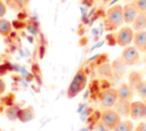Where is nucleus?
<instances>
[{
    "label": "nucleus",
    "mask_w": 146,
    "mask_h": 131,
    "mask_svg": "<svg viewBox=\"0 0 146 131\" xmlns=\"http://www.w3.org/2000/svg\"><path fill=\"white\" fill-rule=\"evenodd\" d=\"M87 81H88V76H87V73L84 71V68L80 67L76 73L74 74L73 79L71 80L70 84H68V88L66 90V96L67 98L72 99V98H75L80 92L83 91V89L86 88L87 85Z\"/></svg>",
    "instance_id": "obj_1"
},
{
    "label": "nucleus",
    "mask_w": 146,
    "mask_h": 131,
    "mask_svg": "<svg viewBox=\"0 0 146 131\" xmlns=\"http://www.w3.org/2000/svg\"><path fill=\"white\" fill-rule=\"evenodd\" d=\"M106 28L107 30H116L121 26L123 21V6L116 3L110 7L106 11Z\"/></svg>",
    "instance_id": "obj_2"
},
{
    "label": "nucleus",
    "mask_w": 146,
    "mask_h": 131,
    "mask_svg": "<svg viewBox=\"0 0 146 131\" xmlns=\"http://www.w3.org/2000/svg\"><path fill=\"white\" fill-rule=\"evenodd\" d=\"M100 121L103 122V124L111 131H113L115 129V126L122 121L121 120V115L112 108H104V110L100 114Z\"/></svg>",
    "instance_id": "obj_3"
},
{
    "label": "nucleus",
    "mask_w": 146,
    "mask_h": 131,
    "mask_svg": "<svg viewBox=\"0 0 146 131\" xmlns=\"http://www.w3.org/2000/svg\"><path fill=\"white\" fill-rule=\"evenodd\" d=\"M123 63L127 66H133L136 65L139 59H140V55H139V50L135 47V46H127L123 48L122 52H121V57H120Z\"/></svg>",
    "instance_id": "obj_4"
},
{
    "label": "nucleus",
    "mask_w": 146,
    "mask_h": 131,
    "mask_svg": "<svg viewBox=\"0 0 146 131\" xmlns=\"http://www.w3.org/2000/svg\"><path fill=\"white\" fill-rule=\"evenodd\" d=\"M133 28L129 25L123 26L119 30V32L115 34V40H116V44H119L120 47H127L130 46V43L133 40Z\"/></svg>",
    "instance_id": "obj_5"
},
{
    "label": "nucleus",
    "mask_w": 146,
    "mask_h": 131,
    "mask_svg": "<svg viewBox=\"0 0 146 131\" xmlns=\"http://www.w3.org/2000/svg\"><path fill=\"white\" fill-rule=\"evenodd\" d=\"M117 101V93H116V89H112L108 88L105 91L102 92L100 95V105L103 108H111L115 105V103Z\"/></svg>",
    "instance_id": "obj_6"
},
{
    "label": "nucleus",
    "mask_w": 146,
    "mask_h": 131,
    "mask_svg": "<svg viewBox=\"0 0 146 131\" xmlns=\"http://www.w3.org/2000/svg\"><path fill=\"white\" fill-rule=\"evenodd\" d=\"M117 99L124 100V101H132L135 89L130 83H122L116 88Z\"/></svg>",
    "instance_id": "obj_7"
},
{
    "label": "nucleus",
    "mask_w": 146,
    "mask_h": 131,
    "mask_svg": "<svg viewBox=\"0 0 146 131\" xmlns=\"http://www.w3.org/2000/svg\"><path fill=\"white\" fill-rule=\"evenodd\" d=\"M138 11L132 5V2H128L123 6V21L127 24H132L135 18L137 17Z\"/></svg>",
    "instance_id": "obj_8"
},
{
    "label": "nucleus",
    "mask_w": 146,
    "mask_h": 131,
    "mask_svg": "<svg viewBox=\"0 0 146 131\" xmlns=\"http://www.w3.org/2000/svg\"><path fill=\"white\" fill-rule=\"evenodd\" d=\"M143 115H144V103L143 101H131L129 116L132 120L138 121V120L143 118Z\"/></svg>",
    "instance_id": "obj_9"
},
{
    "label": "nucleus",
    "mask_w": 146,
    "mask_h": 131,
    "mask_svg": "<svg viewBox=\"0 0 146 131\" xmlns=\"http://www.w3.org/2000/svg\"><path fill=\"white\" fill-rule=\"evenodd\" d=\"M133 46L141 52H144V49L146 47V30L136 31L133 33Z\"/></svg>",
    "instance_id": "obj_10"
},
{
    "label": "nucleus",
    "mask_w": 146,
    "mask_h": 131,
    "mask_svg": "<svg viewBox=\"0 0 146 131\" xmlns=\"http://www.w3.org/2000/svg\"><path fill=\"white\" fill-rule=\"evenodd\" d=\"M35 117V110L32 106H27L25 108H21L18 112V117L17 120H19L23 123L30 122Z\"/></svg>",
    "instance_id": "obj_11"
},
{
    "label": "nucleus",
    "mask_w": 146,
    "mask_h": 131,
    "mask_svg": "<svg viewBox=\"0 0 146 131\" xmlns=\"http://www.w3.org/2000/svg\"><path fill=\"white\" fill-rule=\"evenodd\" d=\"M130 104H131V101H124V100L117 99V101L114 105V109L121 115V117L122 116L127 117V116H129V113H130Z\"/></svg>",
    "instance_id": "obj_12"
},
{
    "label": "nucleus",
    "mask_w": 146,
    "mask_h": 131,
    "mask_svg": "<svg viewBox=\"0 0 146 131\" xmlns=\"http://www.w3.org/2000/svg\"><path fill=\"white\" fill-rule=\"evenodd\" d=\"M133 31H140V30H146V13H138L137 17L131 24Z\"/></svg>",
    "instance_id": "obj_13"
},
{
    "label": "nucleus",
    "mask_w": 146,
    "mask_h": 131,
    "mask_svg": "<svg viewBox=\"0 0 146 131\" xmlns=\"http://www.w3.org/2000/svg\"><path fill=\"white\" fill-rule=\"evenodd\" d=\"M13 31V23L3 17L0 18V35L8 36Z\"/></svg>",
    "instance_id": "obj_14"
},
{
    "label": "nucleus",
    "mask_w": 146,
    "mask_h": 131,
    "mask_svg": "<svg viewBox=\"0 0 146 131\" xmlns=\"http://www.w3.org/2000/svg\"><path fill=\"white\" fill-rule=\"evenodd\" d=\"M125 68H127V65L123 63V60L121 58L119 59H115L112 64V69H113V74H117L120 76H122L125 72Z\"/></svg>",
    "instance_id": "obj_15"
},
{
    "label": "nucleus",
    "mask_w": 146,
    "mask_h": 131,
    "mask_svg": "<svg viewBox=\"0 0 146 131\" xmlns=\"http://www.w3.org/2000/svg\"><path fill=\"white\" fill-rule=\"evenodd\" d=\"M19 107L18 106H16V105H9V106H7L6 107V109H5V114H6V116H7V118L8 120H10V121H16L17 120V117H18V112H19Z\"/></svg>",
    "instance_id": "obj_16"
},
{
    "label": "nucleus",
    "mask_w": 146,
    "mask_h": 131,
    "mask_svg": "<svg viewBox=\"0 0 146 131\" xmlns=\"http://www.w3.org/2000/svg\"><path fill=\"white\" fill-rule=\"evenodd\" d=\"M133 89L139 98H141L143 100L146 99V80H141L140 82H138L133 87Z\"/></svg>",
    "instance_id": "obj_17"
},
{
    "label": "nucleus",
    "mask_w": 146,
    "mask_h": 131,
    "mask_svg": "<svg viewBox=\"0 0 146 131\" xmlns=\"http://www.w3.org/2000/svg\"><path fill=\"white\" fill-rule=\"evenodd\" d=\"M133 124L131 121H128V120H124V121H121L113 131H133Z\"/></svg>",
    "instance_id": "obj_18"
},
{
    "label": "nucleus",
    "mask_w": 146,
    "mask_h": 131,
    "mask_svg": "<svg viewBox=\"0 0 146 131\" xmlns=\"http://www.w3.org/2000/svg\"><path fill=\"white\" fill-rule=\"evenodd\" d=\"M143 80V74L140 73V72H137V71H133V72H131L130 74H129V83L132 85V87H135L138 82H140Z\"/></svg>",
    "instance_id": "obj_19"
},
{
    "label": "nucleus",
    "mask_w": 146,
    "mask_h": 131,
    "mask_svg": "<svg viewBox=\"0 0 146 131\" xmlns=\"http://www.w3.org/2000/svg\"><path fill=\"white\" fill-rule=\"evenodd\" d=\"M132 5L138 13H146V0H133Z\"/></svg>",
    "instance_id": "obj_20"
},
{
    "label": "nucleus",
    "mask_w": 146,
    "mask_h": 131,
    "mask_svg": "<svg viewBox=\"0 0 146 131\" xmlns=\"http://www.w3.org/2000/svg\"><path fill=\"white\" fill-rule=\"evenodd\" d=\"M14 1H15L16 6H17L19 9H25V8L29 6V3H30L31 0H14Z\"/></svg>",
    "instance_id": "obj_21"
},
{
    "label": "nucleus",
    "mask_w": 146,
    "mask_h": 131,
    "mask_svg": "<svg viewBox=\"0 0 146 131\" xmlns=\"http://www.w3.org/2000/svg\"><path fill=\"white\" fill-rule=\"evenodd\" d=\"M6 14H7V5L3 0H0V18L5 17Z\"/></svg>",
    "instance_id": "obj_22"
},
{
    "label": "nucleus",
    "mask_w": 146,
    "mask_h": 131,
    "mask_svg": "<svg viewBox=\"0 0 146 131\" xmlns=\"http://www.w3.org/2000/svg\"><path fill=\"white\" fill-rule=\"evenodd\" d=\"M133 131H146V122H139L133 129Z\"/></svg>",
    "instance_id": "obj_23"
},
{
    "label": "nucleus",
    "mask_w": 146,
    "mask_h": 131,
    "mask_svg": "<svg viewBox=\"0 0 146 131\" xmlns=\"http://www.w3.org/2000/svg\"><path fill=\"white\" fill-rule=\"evenodd\" d=\"M6 88H7V85H6V82H5V80H3L2 77H0V96H2V95L5 93V91H6Z\"/></svg>",
    "instance_id": "obj_24"
},
{
    "label": "nucleus",
    "mask_w": 146,
    "mask_h": 131,
    "mask_svg": "<svg viewBox=\"0 0 146 131\" xmlns=\"http://www.w3.org/2000/svg\"><path fill=\"white\" fill-rule=\"evenodd\" d=\"M143 103H144V115H143V118L146 120V99L143 100Z\"/></svg>",
    "instance_id": "obj_25"
},
{
    "label": "nucleus",
    "mask_w": 146,
    "mask_h": 131,
    "mask_svg": "<svg viewBox=\"0 0 146 131\" xmlns=\"http://www.w3.org/2000/svg\"><path fill=\"white\" fill-rule=\"evenodd\" d=\"M123 1H125V2H132L133 0H123Z\"/></svg>",
    "instance_id": "obj_26"
},
{
    "label": "nucleus",
    "mask_w": 146,
    "mask_h": 131,
    "mask_svg": "<svg viewBox=\"0 0 146 131\" xmlns=\"http://www.w3.org/2000/svg\"><path fill=\"white\" fill-rule=\"evenodd\" d=\"M144 52H145V55H146V47H145V49H144Z\"/></svg>",
    "instance_id": "obj_27"
},
{
    "label": "nucleus",
    "mask_w": 146,
    "mask_h": 131,
    "mask_svg": "<svg viewBox=\"0 0 146 131\" xmlns=\"http://www.w3.org/2000/svg\"><path fill=\"white\" fill-rule=\"evenodd\" d=\"M145 65H146V58H145Z\"/></svg>",
    "instance_id": "obj_28"
}]
</instances>
